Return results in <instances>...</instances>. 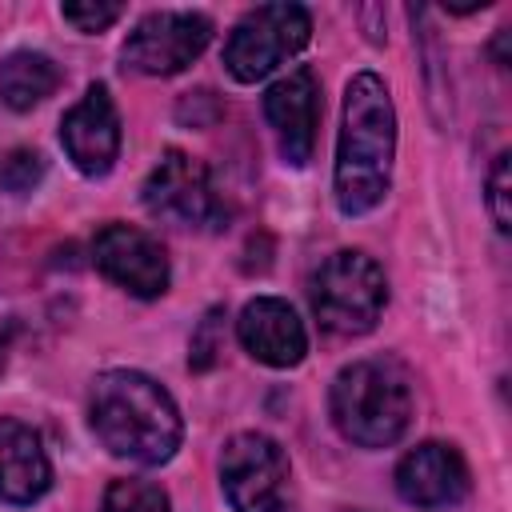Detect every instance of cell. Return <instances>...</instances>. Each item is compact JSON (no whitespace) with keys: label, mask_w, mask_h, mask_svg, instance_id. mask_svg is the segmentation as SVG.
I'll return each mask as SVG.
<instances>
[{"label":"cell","mask_w":512,"mask_h":512,"mask_svg":"<svg viewBox=\"0 0 512 512\" xmlns=\"http://www.w3.org/2000/svg\"><path fill=\"white\" fill-rule=\"evenodd\" d=\"M396 156V108L388 84L376 72H356L344 88V116L336 140L332 192L344 216L372 212L392 188Z\"/></svg>","instance_id":"obj_1"},{"label":"cell","mask_w":512,"mask_h":512,"mask_svg":"<svg viewBox=\"0 0 512 512\" xmlns=\"http://www.w3.org/2000/svg\"><path fill=\"white\" fill-rule=\"evenodd\" d=\"M88 424L112 456L132 464H164L184 440L172 392L136 368H108L92 380Z\"/></svg>","instance_id":"obj_2"},{"label":"cell","mask_w":512,"mask_h":512,"mask_svg":"<svg viewBox=\"0 0 512 512\" xmlns=\"http://www.w3.org/2000/svg\"><path fill=\"white\" fill-rule=\"evenodd\" d=\"M328 412L336 432L348 444H360V448L396 444L412 420V388L404 368L384 356L344 364L332 380Z\"/></svg>","instance_id":"obj_3"},{"label":"cell","mask_w":512,"mask_h":512,"mask_svg":"<svg viewBox=\"0 0 512 512\" xmlns=\"http://www.w3.org/2000/svg\"><path fill=\"white\" fill-rule=\"evenodd\" d=\"M308 300H312L316 320L328 332L364 336L376 328V320L388 304V276L368 252L340 248L312 272Z\"/></svg>","instance_id":"obj_4"},{"label":"cell","mask_w":512,"mask_h":512,"mask_svg":"<svg viewBox=\"0 0 512 512\" xmlns=\"http://www.w3.org/2000/svg\"><path fill=\"white\" fill-rule=\"evenodd\" d=\"M312 36V16L300 4H260L244 12L224 44V68L240 84H256L296 56Z\"/></svg>","instance_id":"obj_5"},{"label":"cell","mask_w":512,"mask_h":512,"mask_svg":"<svg viewBox=\"0 0 512 512\" xmlns=\"http://www.w3.org/2000/svg\"><path fill=\"white\" fill-rule=\"evenodd\" d=\"M220 488L236 512H284L292 500L284 448L264 432H236L220 452Z\"/></svg>","instance_id":"obj_6"},{"label":"cell","mask_w":512,"mask_h":512,"mask_svg":"<svg viewBox=\"0 0 512 512\" xmlns=\"http://www.w3.org/2000/svg\"><path fill=\"white\" fill-rule=\"evenodd\" d=\"M140 196L156 220H168L176 228H220L228 216L208 168L180 148H168L156 160Z\"/></svg>","instance_id":"obj_7"},{"label":"cell","mask_w":512,"mask_h":512,"mask_svg":"<svg viewBox=\"0 0 512 512\" xmlns=\"http://www.w3.org/2000/svg\"><path fill=\"white\" fill-rule=\"evenodd\" d=\"M212 40V20L204 12H148L124 40V68L140 76L184 72Z\"/></svg>","instance_id":"obj_8"},{"label":"cell","mask_w":512,"mask_h":512,"mask_svg":"<svg viewBox=\"0 0 512 512\" xmlns=\"http://www.w3.org/2000/svg\"><path fill=\"white\" fill-rule=\"evenodd\" d=\"M96 268L124 292L140 300H156L168 292V256L156 236L132 224H104L92 240Z\"/></svg>","instance_id":"obj_9"},{"label":"cell","mask_w":512,"mask_h":512,"mask_svg":"<svg viewBox=\"0 0 512 512\" xmlns=\"http://www.w3.org/2000/svg\"><path fill=\"white\" fill-rule=\"evenodd\" d=\"M264 116L276 132L280 156L292 168H304L316 148V128H320V84L312 68H292L264 92Z\"/></svg>","instance_id":"obj_10"},{"label":"cell","mask_w":512,"mask_h":512,"mask_svg":"<svg viewBox=\"0 0 512 512\" xmlns=\"http://www.w3.org/2000/svg\"><path fill=\"white\" fill-rule=\"evenodd\" d=\"M60 144L68 160L84 176H104L116 164L120 152V112L108 92V84H88V92L64 112L60 120Z\"/></svg>","instance_id":"obj_11"},{"label":"cell","mask_w":512,"mask_h":512,"mask_svg":"<svg viewBox=\"0 0 512 512\" xmlns=\"http://www.w3.org/2000/svg\"><path fill=\"white\" fill-rule=\"evenodd\" d=\"M468 464L452 444L424 440L396 464V492L412 508H448L468 496Z\"/></svg>","instance_id":"obj_12"},{"label":"cell","mask_w":512,"mask_h":512,"mask_svg":"<svg viewBox=\"0 0 512 512\" xmlns=\"http://www.w3.org/2000/svg\"><path fill=\"white\" fill-rule=\"evenodd\" d=\"M236 336L244 352L268 368H296L308 352V332L296 308L280 296H256L240 308Z\"/></svg>","instance_id":"obj_13"},{"label":"cell","mask_w":512,"mask_h":512,"mask_svg":"<svg viewBox=\"0 0 512 512\" xmlns=\"http://www.w3.org/2000/svg\"><path fill=\"white\" fill-rule=\"evenodd\" d=\"M52 488V460L44 440L24 420H0V500L36 504Z\"/></svg>","instance_id":"obj_14"},{"label":"cell","mask_w":512,"mask_h":512,"mask_svg":"<svg viewBox=\"0 0 512 512\" xmlns=\"http://www.w3.org/2000/svg\"><path fill=\"white\" fill-rule=\"evenodd\" d=\"M60 88V68L52 56L32 52V48H16L0 60V100L12 112H28L40 100H48Z\"/></svg>","instance_id":"obj_15"},{"label":"cell","mask_w":512,"mask_h":512,"mask_svg":"<svg viewBox=\"0 0 512 512\" xmlns=\"http://www.w3.org/2000/svg\"><path fill=\"white\" fill-rule=\"evenodd\" d=\"M100 512H172V500L152 480H112Z\"/></svg>","instance_id":"obj_16"},{"label":"cell","mask_w":512,"mask_h":512,"mask_svg":"<svg viewBox=\"0 0 512 512\" xmlns=\"http://www.w3.org/2000/svg\"><path fill=\"white\" fill-rule=\"evenodd\" d=\"M40 176H44V156L32 148H16L0 160V188L8 192H32Z\"/></svg>","instance_id":"obj_17"},{"label":"cell","mask_w":512,"mask_h":512,"mask_svg":"<svg viewBox=\"0 0 512 512\" xmlns=\"http://www.w3.org/2000/svg\"><path fill=\"white\" fill-rule=\"evenodd\" d=\"M220 316H224V308H212L204 320H200V328H196V336H192V352H188V364L192 368H212L216 364V356L224 352V336H220Z\"/></svg>","instance_id":"obj_18"},{"label":"cell","mask_w":512,"mask_h":512,"mask_svg":"<svg viewBox=\"0 0 512 512\" xmlns=\"http://www.w3.org/2000/svg\"><path fill=\"white\" fill-rule=\"evenodd\" d=\"M120 4H112V0H88V4H64L60 8V16L72 24V28H80V32H104L108 24H116L120 20Z\"/></svg>","instance_id":"obj_19"},{"label":"cell","mask_w":512,"mask_h":512,"mask_svg":"<svg viewBox=\"0 0 512 512\" xmlns=\"http://www.w3.org/2000/svg\"><path fill=\"white\" fill-rule=\"evenodd\" d=\"M508 152L496 156L492 172H488V212H492V224L496 232H508L512 228V208H508Z\"/></svg>","instance_id":"obj_20"},{"label":"cell","mask_w":512,"mask_h":512,"mask_svg":"<svg viewBox=\"0 0 512 512\" xmlns=\"http://www.w3.org/2000/svg\"><path fill=\"white\" fill-rule=\"evenodd\" d=\"M8 344H12V324L0 316V368H4V356H8Z\"/></svg>","instance_id":"obj_21"}]
</instances>
